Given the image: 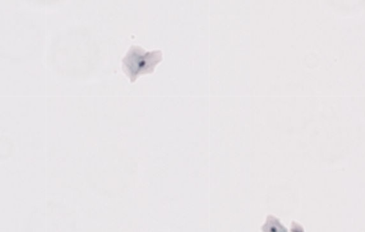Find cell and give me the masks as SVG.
Here are the masks:
<instances>
[{"instance_id": "obj_1", "label": "cell", "mask_w": 365, "mask_h": 232, "mask_svg": "<svg viewBox=\"0 0 365 232\" xmlns=\"http://www.w3.org/2000/svg\"><path fill=\"white\" fill-rule=\"evenodd\" d=\"M161 56L159 50L145 51L139 46H132L122 60L123 68L133 81L139 74L152 72Z\"/></svg>"}]
</instances>
